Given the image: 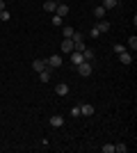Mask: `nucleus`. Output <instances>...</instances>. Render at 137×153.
<instances>
[{"label":"nucleus","instance_id":"nucleus-23","mask_svg":"<svg viewBox=\"0 0 137 153\" xmlns=\"http://www.w3.org/2000/svg\"><path fill=\"white\" fill-rule=\"evenodd\" d=\"M71 117H80V105H73L71 108Z\"/></svg>","mask_w":137,"mask_h":153},{"label":"nucleus","instance_id":"nucleus-13","mask_svg":"<svg viewBox=\"0 0 137 153\" xmlns=\"http://www.w3.org/2000/svg\"><path fill=\"white\" fill-rule=\"evenodd\" d=\"M105 12H107V9H105L103 5H96V7H94V16H96V19H105Z\"/></svg>","mask_w":137,"mask_h":153},{"label":"nucleus","instance_id":"nucleus-19","mask_svg":"<svg viewBox=\"0 0 137 153\" xmlns=\"http://www.w3.org/2000/svg\"><path fill=\"white\" fill-rule=\"evenodd\" d=\"M50 23H53V25H55V27H59V25H62V16H57V14H53Z\"/></svg>","mask_w":137,"mask_h":153},{"label":"nucleus","instance_id":"nucleus-7","mask_svg":"<svg viewBox=\"0 0 137 153\" xmlns=\"http://www.w3.org/2000/svg\"><path fill=\"white\" fill-rule=\"evenodd\" d=\"M46 66H48V62H46V59H34V62H32V69L37 71V73H39V71H44Z\"/></svg>","mask_w":137,"mask_h":153},{"label":"nucleus","instance_id":"nucleus-17","mask_svg":"<svg viewBox=\"0 0 137 153\" xmlns=\"http://www.w3.org/2000/svg\"><path fill=\"white\" fill-rule=\"evenodd\" d=\"M117 5H119V0H103V7H105V9H114Z\"/></svg>","mask_w":137,"mask_h":153},{"label":"nucleus","instance_id":"nucleus-15","mask_svg":"<svg viewBox=\"0 0 137 153\" xmlns=\"http://www.w3.org/2000/svg\"><path fill=\"white\" fill-rule=\"evenodd\" d=\"M73 32H76V30H73L71 25H64V27H62V37H64V39H71Z\"/></svg>","mask_w":137,"mask_h":153},{"label":"nucleus","instance_id":"nucleus-9","mask_svg":"<svg viewBox=\"0 0 137 153\" xmlns=\"http://www.w3.org/2000/svg\"><path fill=\"white\" fill-rule=\"evenodd\" d=\"M50 73H53V69H50V66H46L44 71H39V78H41V82H48V80H50Z\"/></svg>","mask_w":137,"mask_h":153},{"label":"nucleus","instance_id":"nucleus-1","mask_svg":"<svg viewBox=\"0 0 137 153\" xmlns=\"http://www.w3.org/2000/svg\"><path fill=\"white\" fill-rule=\"evenodd\" d=\"M76 69H78V73H80L82 78H87V76H91V71H94V64H91V62H82V64H78Z\"/></svg>","mask_w":137,"mask_h":153},{"label":"nucleus","instance_id":"nucleus-14","mask_svg":"<svg viewBox=\"0 0 137 153\" xmlns=\"http://www.w3.org/2000/svg\"><path fill=\"white\" fill-rule=\"evenodd\" d=\"M119 59H121V64H133V55L130 53H119Z\"/></svg>","mask_w":137,"mask_h":153},{"label":"nucleus","instance_id":"nucleus-26","mask_svg":"<svg viewBox=\"0 0 137 153\" xmlns=\"http://www.w3.org/2000/svg\"><path fill=\"white\" fill-rule=\"evenodd\" d=\"M7 7H5V0H0V12H5Z\"/></svg>","mask_w":137,"mask_h":153},{"label":"nucleus","instance_id":"nucleus-24","mask_svg":"<svg viewBox=\"0 0 137 153\" xmlns=\"http://www.w3.org/2000/svg\"><path fill=\"white\" fill-rule=\"evenodd\" d=\"M89 37H94V39H96V37H101V32H98V27H96V25L91 27V32H89Z\"/></svg>","mask_w":137,"mask_h":153},{"label":"nucleus","instance_id":"nucleus-8","mask_svg":"<svg viewBox=\"0 0 137 153\" xmlns=\"http://www.w3.org/2000/svg\"><path fill=\"white\" fill-rule=\"evenodd\" d=\"M98 32H101V34H103V32H110V21H105V19H101L98 21Z\"/></svg>","mask_w":137,"mask_h":153},{"label":"nucleus","instance_id":"nucleus-22","mask_svg":"<svg viewBox=\"0 0 137 153\" xmlns=\"http://www.w3.org/2000/svg\"><path fill=\"white\" fill-rule=\"evenodd\" d=\"M9 19H12V16H9V12H7V9H5V12H0V21H5V23H7Z\"/></svg>","mask_w":137,"mask_h":153},{"label":"nucleus","instance_id":"nucleus-4","mask_svg":"<svg viewBox=\"0 0 137 153\" xmlns=\"http://www.w3.org/2000/svg\"><path fill=\"white\" fill-rule=\"evenodd\" d=\"M50 126L53 128H62V126H64V117H62V114H53L50 117Z\"/></svg>","mask_w":137,"mask_h":153},{"label":"nucleus","instance_id":"nucleus-12","mask_svg":"<svg viewBox=\"0 0 137 153\" xmlns=\"http://www.w3.org/2000/svg\"><path fill=\"white\" fill-rule=\"evenodd\" d=\"M55 7H57V2H55V0H46V2H44V12L55 14Z\"/></svg>","mask_w":137,"mask_h":153},{"label":"nucleus","instance_id":"nucleus-10","mask_svg":"<svg viewBox=\"0 0 137 153\" xmlns=\"http://www.w3.org/2000/svg\"><path fill=\"white\" fill-rule=\"evenodd\" d=\"M62 53H73V39H64L62 41Z\"/></svg>","mask_w":137,"mask_h":153},{"label":"nucleus","instance_id":"nucleus-21","mask_svg":"<svg viewBox=\"0 0 137 153\" xmlns=\"http://www.w3.org/2000/svg\"><path fill=\"white\" fill-rule=\"evenodd\" d=\"M128 46H130L133 51H137V37H128Z\"/></svg>","mask_w":137,"mask_h":153},{"label":"nucleus","instance_id":"nucleus-25","mask_svg":"<svg viewBox=\"0 0 137 153\" xmlns=\"http://www.w3.org/2000/svg\"><path fill=\"white\" fill-rule=\"evenodd\" d=\"M126 51V46H121V44H114V53H117V55H119V53H124Z\"/></svg>","mask_w":137,"mask_h":153},{"label":"nucleus","instance_id":"nucleus-5","mask_svg":"<svg viewBox=\"0 0 137 153\" xmlns=\"http://www.w3.org/2000/svg\"><path fill=\"white\" fill-rule=\"evenodd\" d=\"M82 62H85V57H82V53L73 51V53H71V64H73V66H78V64H82Z\"/></svg>","mask_w":137,"mask_h":153},{"label":"nucleus","instance_id":"nucleus-20","mask_svg":"<svg viewBox=\"0 0 137 153\" xmlns=\"http://www.w3.org/2000/svg\"><path fill=\"white\" fill-rule=\"evenodd\" d=\"M101 151H103V153H114V144H103Z\"/></svg>","mask_w":137,"mask_h":153},{"label":"nucleus","instance_id":"nucleus-11","mask_svg":"<svg viewBox=\"0 0 137 153\" xmlns=\"http://www.w3.org/2000/svg\"><path fill=\"white\" fill-rule=\"evenodd\" d=\"M55 91H57V96H66V94H69V85H66V82H59L57 87H55Z\"/></svg>","mask_w":137,"mask_h":153},{"label":"nucleus","instance_id":"nucleus-16","mask_svg":"<svg viewBox=\"0 0 137 153\" xmlns=\"http://www.w3.org/2000/svg\"><path fill=\"white\" fill-rule=\"evenodd\" d=\"M82 57H85V62H94V51H91V48H85V51H82Z\"/></svg>","mask_w":137,"mask_h":153},{"label":"nucleus","instance_id":"nucleus-2","mask_svg":"<svg viewBox=\"0 0 137 153\" xmlns=\"http://www.w3.org/2000/svg\"><path fill=\"white\" fill-rule=\"evenodd\" d=\"M94 112H96V108H94L91 103H82V105H80V114L82 117H94Z\"/></svg>","mask_w":137,"mask_h":153},{"label":"nucleus","instance_id":"nucleus-18","mask_svg":"<svg viewBox=\"0 0 137 153\" xmlns=\"http://www.w3.org/2000/svg\"><path fill=\"white\" fill-rule=\"evenodd\" d=\"M114 151H117V153H126V151H128V146H126L124 142H119V144H114Z\"/></svg>","mask_w":137,"mask_h":153},{"label":"nucleus","instance_id":"nucleus-3","mask_svg":"<svg viewBox=\"0 0 137 153\" xmlns=\"http://www.w3.org/2000/svg\"><path fill=\"white\" fill-rule=\"evenodd\" d=\"M46 62H48V66H50V69H59V66H62V55H50Z\"/></svg>","mask_w":137,"mask_h":153},{"label":"nucleus","instance_id":"nucleus-6","mask_svg":"<svg viewBox=\"0 0 137 153\" xmlns=\"http://www.w3.org/2000/svg\"><path fill=\"white\" fill-rule=\"evenodd\" d=\"M55 14H57V16H62V19H64L66 14H69V5H64V2H59V5L55 7Z\"/></svg>","mask_w":137,"mask_h":153}]
</instances>
